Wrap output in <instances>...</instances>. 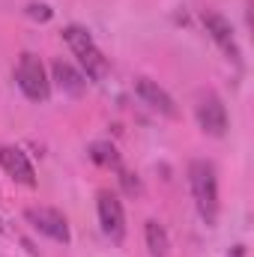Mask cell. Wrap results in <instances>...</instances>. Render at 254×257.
<instances>
[{
  "instance_id": "obj_1",
  "label": "cell",
  "mask_w": 254,
  "mask_h": 257,
  "mask_svg": "<svg viewBox=\"0 0 254 257\" xmlns=\"http://www.w3.org/2000/svg\"><path fill=\"white\" fill-rule=\"evenodd\" d=\"M189 186L200 218L212 227L218 221V177H215V168L203 159H194L189 165Z\"/></svg>"
},
{
  "instance_id": "obj_2",
  "label": "cell",
  "mask_w": 254,
  "mask_h": 257,
  "mask_svg": "<svg viewBox=\"0 0 254 257\" xmlns=\"http://www.w3.org/2000/svg\"><path fill=\"white\" fill-rule=\"evenodd\" d=\"M63 39H66V45L72 48V54L78 57V63L87 72L90 81H105V78H108L111 63H108V57L102 54V48L93 42V36H90L84 27H78V24L63 27Z\"/></svg>"
},
{
  "instance_id": "obj_3",
  "label": "cell",
  "mask_w": 254,
  "mask_h": 257,
  "mask_svg": "<svg viewBox=\"0 0 254 257\" xmlns=\"http://www.w3.org/2000/svg\"><path fill=\"white\" fill-rule=\"evenodd\" d=\"M15 84L18 90L30 99V102H48L51 96V81H48V72L42 60L30 51H24L18 57V66H15Z\"/></svg>"
},
{
  "instance_id": "obj_4",
  "label": "cell",
  "mask_w": 254,
  "mask_h": 257,
  "mask_svg": "<svg viewBox=\"0 0 254 257\" xmlns=\"http://www.w3.org/2000/svg\"><path fill=\"white\" fill-rule=\"evenodd\" d=\"M24 218L33 230L45 233L48 239L60 242V245H69L72 233H69V221L60 209H51V206H27L24 209Z\"/></svg>"
},
{
  "instance_id": "obj_5",
  "label": "cell",
  "mask_w": 254,
  "mask_h": 257,
  "mask_svg": "<svg viewBox=\"0 0 254 257\" xmlns=\"http://www.w3.org/2000/svg\"><path fill=\"white\" fill-rule=\"evenodd\" d=\"M96 212H99V224H102V233L111 239V242H123L126 239V212H123V203L114 192H99L96 194Z\"/></svg>"
},
{
  "instance_id": "obj_6",
  "label": "cell",
  "mask_w": 254,
  "mask_h": 257,
  "mask_svg": "<svg viewBox=\"0 0 254 257\" xmlns=\"http://www.w3.org/2000/svg\"><path fill=\"white\" fill-rule=\"evenodd\" d=\"M194 114H197V123H200V128H203L206 135L221 138V135L227 132V108H224V102H221L215 93L200 96Z\"/></svg>"
},
{
  "instance_id": "obj_7",
  "label": "cell",
  "mask_w": 254,
  "mask_h": 257,
  "mask_svg": "<svg viewBox=\"0 0 254 257\" xmlns=\"http://www.w3.org/2000/svg\"><path fill=\"white\" fill-rule=\"evenodd\" d=\"M200 21H203V27H206V33H209V39H212L233 63H239V45H236V36H233L230 21H227L224 15H218V12H203Z\"/></svg>"
},
{
  "instance_id": "obj_8",
  "label": "cell",
  "mask_w": 254,
  "mask_h": 257,
  "mask_svg": "<svg viewBox=\"0 0 254 257\" xmlns=\"http://www.w3.org/2000/svg\"><path fill=\"white\" fill-rule=\"evenodd\" d=\"M0 168L21 186L36 189V171L21 147H0Z\"/></svg>"
},
{
  "instance_id": "obj_9",
  "label": "cell",
  "mask_w": 254,
  "mask_h": 257,
  "mask_svg": "<svg viewBox=\"0 0 254 257\" xmlns=\"http://www.w3.org/2000/svg\"><path fill=\"white\" fill-rule=\"evenodd\" d=\"M135 93L141 96L144 105H150L153 111H159L162 117H177V102L171 99V93L165 87H159V81L153 78H138L135 81Z\"/></svg>"
},
{
  "instance_id": "obj_10",
  "label": "cell",
  "mask_w": 254,
  "mask_h": 257,
  "mask_svg": "<svg viewBox=\"0 0 254 257\" xmlns=\"http://www.w3.org/2000/svg\"><path fill=\"white\" fill-rule=\"evenodd\" d=\"M51 75H54L57 87H60L63 93H69V96H81V93H84V87H87V75H81L78 69H72V66L63 63V60H54Z\"/></svg>"
},
{
  "instance_id": "obj_11",
  "label": "cell",
  "mask_w": 254,
  "mask_h": 257,
  "mask_svg": "<svg viewBox=\"0 0 254 257\" xmlns=\"http://www.w3.org/2000/svg\"><path fill=\"white\" fill-rule=\"evenodd\" d=\"M144 239H147L150 257H168V254H171V239H168V230H165L156 218H150V221L144 224Z\"/></svg>"
},
{
  "instance_id": "obj_12",
  "label": "cell",
  "mask_w": 254,
  "mask_h": 257,
  "mask_svg": "<svg viewBox=\"0 0 254 257\" xmlns=\"http://www.w3.org/2000/svg\"><path fill=\"white\" fill-rule=\"evenodd\" d=\"M90 159L102 168H120V156L111 144H93L90 147Z\"/></svg>"
},
{
  "instance_id": "obj_13",
  "label": "cell",
  "mask_w": 254,
  "mask_h": 257,
  "mask_svg": "<svg viewBox=\"0 0 254 257\" xmlns=\"http://www.w3.org/2000/svg\"><path fill=\"white\" fill-rule=\"evenodd\" d=\"M27 15H30V18H36V21H48L54 12H51L45 3H30V6H27Z\"/></svg>"
},
{
  "instance_id": "obj_14",
  "label": "cell",
  "mask_w": 254,
  "mask_h": 257,
  "mask_svg": "<svg viewBox=\"0 0 254 257\" xmlns=\"http://www.w3.org/2000/svg\"><path fill=\"white\" fill-rule=\"evenodd\" d=\"M120 180H123V186H126L129 194H138V192H141V186H138V180H132V174L120 171Z\"/></svg>"
},
{
  "instance_id": "obj_15",
  "label": "cell",
  "mask_w": 254,
  "mask_h": 257,
  "mask_svg": "<svg viewBox=\"0 0 254 257\" xmlns=\"http://www.w3.org/2000/svg\"><path fill=\"white\" fill-rule=\"evenodd\" d=\"M0 230H3V224H0Z\"/></svg>"
}]
</instances>
